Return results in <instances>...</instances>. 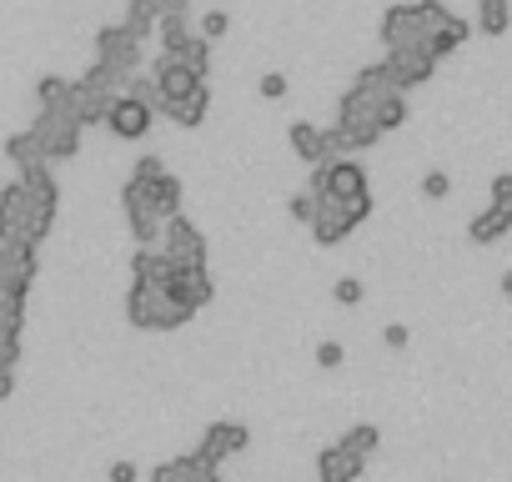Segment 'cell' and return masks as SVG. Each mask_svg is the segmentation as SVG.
I'll return each instance as SVG.
<instances>
[{
  "label": "cell",
  "mask_w": 512,
  "mask_h": 482,
  "mask_svg": "<svg viewBox=\"0 0 512 482\" xmlns=\"http://www.w3.org/2000/svg\"><path fill=\"white\" fill-rule=\"evenodd\" d=\"M146 482H181V467H176V457H166V462H156V467L146 472Z\"/></svg>",
  "instance_id": "obj_42"
},
{
  "label": "cell",
  "mask_w": 512,
  "mask_h": 482,
  "mask_svg": "<svg viewBox=\"0 0 512 482\" xmlns=\"http://www.w3.org/2000/svg\"><path fill=\"white\" fill-rule=\"evenodd\" d=\"M312 241L317 247H342V241L357 231V221L347 216V201L342 196H317V211H312Z\"/></svg>",
  "instance_id": "obj_8"
},
{
  "label": "cell",
  "mask_w": 512,
  "mask_h": 482,
  "mask_svg": "<svg viewBox=\"0 0 512 482\" xmlns=\"http://www.w3.org/2000/svg\"><path fill=\"white\" fill-rule=\"evenodd\" d=\"M111 101H116L111 91H91V86H81V81H76V111H71V116H76V126H81V131H86V126H101V121H106V111H111Z\"/></svg>",
  "instance_id": "obj_21"
},
{
  "label": "cell",
  "mask_w": 512,
  "mask_h": 482,
  "mask_svg": "<svg viewBox=\"0 0 512 482\" xmlns=\"http://www.w3.org/2000/svg\"><path fill=\"white\" fill-rule=\"evenodd\" d=\"M467 36H472V21H462V16H447L432 36H427V51L442 61V56H452V51H462L467 46Z\"/></svg>",
  "instance_id": "obj_20"
},
{
  "label": "cell",
  "mask_w": 512,
  "mask_h": 482,
  "mask_svg": "<svg viewBox=\"0 0 512 482\" xmlns=\"http://www.w3.org/2000/svg\"><path fill=\"white\" fill-rule=\"evenodd\" d=\"M151 81L161 86V101H176V96H186L201 76L191 71V66H181V56H171V51H156V61H151Z\"/></svg>",
  "instance_id": "obj_12"
},
{
  "label": "cell",
  "mask_w": 512,
  "mask_h": 482,
  "mask_svg": "<svg viewBox=\"0 0 512 482\" xmlns=\"http://www.w3.org/2000/svg\"><path fill=\"white\" fill-rule=\"evenodd\" d=\"M367 186V166L347 161V156H327V196H362Z\"/></svg>",
  "instance_id": "obj_14"
},
{
  "label": "cell",
  "mask_w": 512,
  "mask_h": 482,
  "mask_svg": "<svg viewBox=\"0 0 512 482\" xmlns=\"http://www.w3.org/2000/svg\"><path fill=\"white\" fill-rule=\"evenodd\" d=\"M96 61H106V66H116V71H141V61H146V41H136L131 31H126V21H116V26H101L96 31Z\"/></svg>",
  "instance_id": "obj_5"
},
{
  "label": "cell",
  "mask_w": 512,
  "mask_h": 482,
  "mask_svg": "<svg viewBox=\"0 0 512 482\" xmlns=\"http://www.w3.org/2000/svg\"><path fill=\"white\" fill-rule=\"evenodd\" d=\"M377 36H382V46H387V51H402V46H427V26H422L417 0H397V6H387V11H382Z\"/></svg>",
  "instance_id": "obj_4"
},
{
  "label": "cell",
  "mask_w": 512,
  "mask_h": 482,
  "mask_svg": "<svg viewBox=\"0 0 512 482\" xmlns=\"http://www.w3.org/2000/svg\"><path fill=\"white\" fill-rule=\"evenodd\" d=\"M186 36H191V21H186V11H161V21H156V36H151V41H156V51H171V56H176Z\"/></svg>",
  "instance_id": "obj_23"
},
{
  "label": "cell",
  "mask_w": 512,
  "mask_h": 482,
  "mask_svg": "<svg viewBox=\"0 0 512 482\" xmlns=\"http://www.w3.org/2000/svg\"><path fill=\"white\" fill-rule=\"evenodd\" d=\"M161 116H166V121H176L181 131H196V126L211 116V86H206V81H196L186 96H176V101H161Z\"/></svg>",
  "instance_id": "obj_11"
},
{
  "label": "cell",
  "mask_w": 512,
  "mask_h": 482,
  "mask_svg": "<svg viewBox=\"0 0 512 482\" xmlns=\"http://www.w3.org/2000/svg\"><path fill=\"white\" fill-rule=\"evenodd\" d=\"M26 236V191L21 181L0 186V241H21Z\"/></svg>",
  "instance_id": "obj_15"
},
{
  "label": "cell",
  "mask_w": 512,
  "mask_h": 482,
  "mask_svg": "<svg viewBox=\"0 0 512 482\" xmlns=\"http://www.w3.org/2000/svg\"><path fill=\"white\" fill-rule=\"evenodd\" d=\"M287 211H292V221H312L317 196H312V191H297V196H287Z\"/></svg>",
  "instance_id": "obj_38"
},
{
  "label": "cell",
  "mask_w": 512,
  "mask_h": 482,
  "mask_svg": "<svg viewBox=\"0 0 512 482\" xmlns=\"http://www.w3.org/2000/svg\"><path fill=\"white\" fill-rule=\"evenodd\" d=\"M146 201H151V211H156L161 221H166V216H176V211H181V201H186L181 176H171V171L151 176V181H146Z\"/></svg>",
  "instance_id": "obj_17"
},
{
  "label": "cell",
  "mask_w": 512,
  "mask_h": 482,
  "mask_svg": "<svg viewBox=\"0 0 512 482\" xmlns=\"http://www.w3.org/2000/svg\"><path fill=\"white\" fill-rule=\"evenodd\" d=\"M136 477H141V467L126 462V457H116V462L106 467V482H136Z\"/></svg>",
  "instance_id": "obj_41"
},
{
  "label": "cell",
  "mask_w": 512,
  "mask_h": 482,
  "mask_svg": "<svg viewBox=\"0 0 512 482\" xmlns=\"http://www.w3.org/2000/svg\"><path fill=\"white\" fill-rule=\"evenodd\" d=\"M256 91H262V96H267V101H282V96H287V91H292V81H287V76H282V71H267V76H262V81H256Z\"/></svg>",
  "instance_id": "obj_36"
},
{
  "label": "cell",
  "mask_w": 512,
  "mask_h": 482,
  "mask_svg": "<svg viewBox=\"0 0 512 482\" xmlns=\"http://www.w3.org/2000/svg\"><path fill=\"white\" fill-rule=\"evenodd\" d=\"M362 472H367V457L347 452L342 442L317 452V482H362Z\"/></svg>",
  "instance_id": "obj_13"
},
{
  "label": "cell",
  "mask_w": 512,
  "mask_h": 482,
  "mask_svg": "<svg viewBox=\"0 0 512 482\" xmlns=\"http://www.w3.org/2000/svg\"><path fill=\"white\" fill-rule=\"evenodd\" d=\"M176 56H181V66H191L201 81H211V41H206L196 26H191V36L181 41V51H176Z\"/></svg>",
  "instance_id": "obj_26"
},
{
  "label": "cell",
  "mask_w": 512,
  "mask_h": 482,
  "mask_svg": "<svg viewBox=\"0 0 512 482\" xmlns=\"http://www.w3.org/2000/svg\"><path fill=\"white\" fill-rule=\"evenodd\" d=\"M287 146L297 151V161H322V156H332V146H327V131L317 126V121H292L287 126Z\"/></svg>",
  "instance_id": "obj_16"
},
{
  "label": "cell",
  "mask_w": 512,
  "mask_h": 482,
  "mask_svg": "<svg viewBox=\"0 0 512 482\" xmlns=\"http://www.w3.org/2000/svg\"><path fill=\"white\" fill-rule=\"evenodd\" d=\"M161 11H191V0H161Z\"/></svg>",
  "instance_id": "obj_46"
},
{
  "label": "cell",
  "mask_w": 512,
  "mask_h": 482,
  "mask_svg": "<svg viewBox=\"0 0 512 482\" xmlns=\"http://www.w3.org/2000/svg\"><path fill=\"white\" fill-rule=\"evenodd\" d=\"M372 116H377L382 136H387V131H402V126H407V91H382L377 106H372Z\"/></svg>",
  "instance_id": "obj_25"
},
{
  "label": "cell",
  "mask_w": 512,
  "mask_h": 482,
  "mask_svg": "<svg viewBox=\"0 0 512 482\" xmlns=\"http://www.w3.org/2000/svg\"><path fill=\"white\" fill-rule=\"evenodd\" d=\"M387 76H392V86L397 91H417V86H427L432 76H437V56L427 51V46H402V51H387Z\"/></svg>",
  "instance_id": "obj_6"
},
{
  "label": "cell",
  "mask_w": 512,
  "mask_h": 482,
  "mask_svg": "<svg viewBox=\"0 0 512 482\" xmlns=\"http://www.w3.org/2000/svg\"><path fill=\"white\" fill-rule=\"evenodd\" d=\"M337 442H342L347 452H357V457H372V452L382 447V427H377V422H352Z\"/></svg>",
  "instance_id": "obj_27"
},
{
  "label": "cell",
  "mask_w": 512,
  "mask_h": 482,
  "mask_svg": "<svg viewBox=\"0 0 512 482\" xmlns=\"http://www.w3.org/2000/svg\"><path fill=\"white\" fill-rule=\"evenodd\" d=\"M126 226H131V236L141 241V247H156V241H161V216H156L151 206H136V211H126Z\"/></svg>",
  "instance_id": "obj_29"
},
{
  "label": "cell",
  "mask_w": 512,
  "mask_h": 482,
  "mask_svg": "<svg viewBox=\"0 0 512 482\" xmlns=\"http://www.w3.org/2000/svg\"><path fill=\"white\" fill-rule=\"evenodd\" d=\"M507 231H512V211H502L492 201H487V211H477L467 221V241H477V247H492V241H502Z\"/></svg>",
  "instance_id": "obj_19"
},
{
  "label": "cell",
  "mask_w": 512,
  "mask_h": 482,
  "mask_svg": "<svg viewBox=\"0 0 512 482\" xmlns=\"http://www.w3.org/2000/svg\"><path fill=\"white\" fill-rule=\"evenodd\" d=\"M126 322L136 332H181L191 322V312L166 292V287H146V282H131L126 292Z\"/></svg>",
  "instance_id": "obj_1"
},
{
  "label": "cell",
  "mask_w": 512,
  "mask_h": 482,
  "mask_svg": "<svg viewBox=\"0 0 512 482\" xmlns=\"http://www.w3.org/2000/svg\"><path fill=\"white\" fill-rule=\"evenodd\" d=\"M251 447V427L246 422H211L206 432H201V442H196V452L211 462V467H221L226 457H241Z\"/></svg>",
  "instance_id": "obj_9"
},
{
  "label": "cell",
  "mask_w": 512,
  "mask_h": 482,
  "mask_svg": "<svg viewBox=\"0 0 512 482\" xmlns=\"http://www.w3.org/2000/svg\"><path fill=\"white\" fill-rule=\"evenodd\" d=\"M6 161L21 171V166H36V161H46V151H41V141H36L31 131H16V136H6Z\"/></svg>",
  "instance_id": "obj_28"
},
{
  "label": "cell",
  "mask_w": 512,
  "mask_h": 482,
  "mask_svg": "<svg viewBox=\"0 0 512 482\" xmlns=\"http://www.w3.org/2000/svg\"><path fill=\"white\" fill-rule=\"evenodd\" d=\"M196 31H201L206 41H221V36L231 31V16H226V11H206V16L196 21Z\"/></svg>",
  "instance_id": "obj_34"
},
{
  "label": "cell",
  "mask_w": 512,
  "mask_h": 482,
  "mask_svg": "<svg viewBox=\"0 0 512 482\" xmlns=\"http://www.w3.org/2000/svg\"><path fill=\"white\" fill-rule=\"evenodd\" d=\"M502 297H507V302H512V272H507V277H502Z\"/></svg>",
  "instance_id": "obj_47"
},
{
  "label": "cell",
  "mask_w": 512,
  "mask_h": 482,
  "mask_svg": "<svg viewBox=\"0 0 512 482\" xmlns=\"http://www.w3.org/2000/svg\"><path fill=\"white\" fill-rule=\"evenodd\" d=\"M342 362H347V347L342 342H317V367L322 372H337Z\"/></svg>",
  "instance_id": "obj_35"
},
{
  "label": "cell",
  "mask_w": 512,
  "mask_h": 482,
  "mask_svg": "<svg viewBox=\"0 0 512 482\" xmlns=\"http://www.w3.org/2000/svg\"><path fill=\"white\" fill-rule=\"evenodd\" d=\"M171 257L161 252V247H136V257H131V282H146V287H166L171 282Z\"/></svg>",
  "instance_id": "obj_18"
},
{
  "label": "cell",
  "mask_w": 512,
  "mask_h": 482,
  "mask_svg": "<svg viewBox=\"0 0 512 482\" xmlns=\"http://www.w3.org/2000/svg\"><path fill=\"white\" fill-rule=\"evenodd\" d=\"M492 206L512 211V171H497V176H492Z\"/></svg>",
  "instance_id": "obj_39"
},
{
  "label": "cell",
  "mask_w": 512,
  "mask_h": 482,
  "mask_svg": "<svg viewBox=\"0 0 512 482\" xmlns=\"http://www.w3.org/2000/svg\"><path fill=\"white\" fill-rule=\"evenodd\" d=\"M36 141H41V151H46V161H71L76 151H81V126L66 116V111H51V106H41L36 111V121L26 126Z\"/></svg>",
  "instance_id": "obj_3"
},
{
  "label": "cell",
  "mask_w": 512,
  "mask_h": 482,
  "mask_svg": "<svg viewBox=\"0 0 512 482\" xmlns=\"http://www.w3.org/2000/svg\"><path fill=\"white\" fill-rule=\"evenodd\" d=\"M16 397V367H0V402Z\"/></svg>",
  "instance_id": "obj_44"
},
{
  "label": "cell",
  "mask_w": 512,
  "mask_h": 482,
  "mask_svg": "<svg viewBox=\"0 0 512 482\" xmlns=\"http://www.w3.org/2000/svg\"><path fill=\"white\" fill-rule=\"evenodd\" d=\"M507 26H512V0H477V31L482 36H507Z\"/></svg>",
  "instance_id": "obj_24"
},
{
  "label": "cell",
  "mask_w": 512,
  "mask_h": 482,
  "mask_svg": "<svg viewBox=\"0 0 512 482\" xmlns=\"http://www.w3.org/2000/svg\"><path fill=\"white\" fill-rule=\"evenodd\" d=\"M121 91H126V96H136V101H141V106H151V111H156V116H161V86H156V81H151V71H146V76H141V71H131V76H126V86H121Z\"/></svg>",
  "instance_id": "obj_32"
},
{
  "label": "cell",
  "mask_w": 512,
  "mask_h": 482,
  "mask_svg": "<svg viewBox=\"0 0 512 482\" xmlns=\"http://www.w3.org/2000/svg\"><path fill=\"white\" fill-rule=\"evenodd\" d=\"M332 297H337V307H362V297H367V287H362L357 277H337V287H332Z\"/></svg>",
  "instance_id": "obj_33"
},
{
  "label": "cell",
  "mask_w": 512,
  "mask_h": 482,
  "mask_svg": "<svg viewBox=\"0 0 512 482\" xmlns=\"http://www.w3.org/2000/svg\"><path fill=\"white\" fill-rule=\"evenodd\" d=\"M161 171H166V161H161L156 151H141V156H136V171H131V176H141V181H151V176H161Z\"/></svg>",
  "instance_id": "obj_40"
},
{
  "label": "cell",
  "mask_w": 512,
  "mask_h": 482,
  "mask_svg": "<svg viewBox=\"0 0 512 482\" xmlns=\"http://www.w3.org/2000/svg\"><path fill=\"white\" fill-rule=\"evenodd\" d=\"M176 467H181V482H221V467H211L196 447H191V452H181V457H176Z\"/></svg>",
  "instance_id": "obj_31"
},
{
  "label": "cell",
  "mask_w": 512,
  "mask_h": 482,
  "mask_svg": "<svg viewBox=\"0 0 512 482\" xmlns=\"http://www.w3.org/2000/svg\"><path fill=\"white\" fill-rule=\"evenodd\" d=\"M447 191H452V176H447V171H427V176H422V196H427V201H442Z\"/></svg>",
  "instance_id": "obj_37"
},
{
  "label": "cell",
  "mask_w": 512,
  "mask_h": 482,
  "mask_svg": "<svg viewBox=\"0 0 512 482\" xmlns=\"http://www.w3.org/2000/svg\"><path fill=\"white\" fill-rule=\"evenodd\" d=\"M11 277H16V267H11V247H6V241H0V287H6ZM21 282H26V277H21Z\"/></svg>",
  "instance_id": "obj_45"
},
{
  "label": "cell",
  "mask_w": 512,
  "mask_h": 482,
  "mask_svg": "<svg viewBox=\"0 0 512 482\" xmlns=\"http://www.w3.org/2000/svg\"><path fill=\"white\" fill-rule=\"evenodd\" d=\"M81 86H91V91H111V96H121V86H126V71H116V66H106V61H96L86 76H76Z\"/></svg>",
  "instance_id": "obj_30"
},
{
  "label": "cell",
  "mask_w": 512,
  "mask_h": 482,
  "mask_svg": "<svg viewBox=\"0 0 512 482\" xmlns=\"http://www.w3.org/2000/svg\"><path fill=\"white\" fill-rule=\"evenodd\" d=\"M36 101L71 116V111H76V81H66V76H41V81H36ZM71 121H76V116H71Z\"/></svg>",
  "instance_id": "obj_22"
},
{
  "label": "cell",
  "mask_w": 512,
  "mask_h": 482,
  "mask_svg": "<svg viewBox=\"0 0 512 482\" xmlns=\"http://www.w3.org/2000/svg\"><path fill=\"white\" fill-rule=\"evenodd\" d=\"M382 342H387V347H392V352H402V347H407V342H412V332H407V327H402V322H392V327H387V332H382Z\"/></svg>",
  "instance_id": "obj_43"
},
{
  "label": "cell",
  "mask_w": 512,
  "mask_h": 482,
  "mask_svg": "<svg viewBox=\"0 0 512 482\" xmlns=\"http://www.w3.org/2000/svg\"><path fill=\"white\" fill-rule=\"evenodd\" d=\"M156 247L171 257V267H206V257H211L206 231L191 216H181V211L161 221V241H156Z\"/></svg>",
  "instance_id": "obj_2"
},
{
  "label": "cell",
  "mask_w": 512,
  "mask_h": 482,
  "mask_svg": "<svg viewBox=\"0 0 512 482\" xmlns=\"http://www.w3.org/2000/svg\"><path fill=\"white\" fill-rule=\"evenodd\" d=\"M166 292L196 317V312H206L211 302H216V282H211V272L206 267H176L171 272V282H166Z\"/></svg>",
  "instance_id": "obj_10"
},
{
  "label": "cell",
  "mask_w": 512,
  "mask_h": 482,
  "mask_svg": "<svg viewBox=\"0 0 512 482\" xmlns=\"http://www.w3.org/2000/svg\"><path fill=\"white\" fill-rule=\"evenodd\" d=\"M101 126H106L116 141H146V136H151V126H156V111L121 91V96L111 101V111H106V121H101Z\"/></svg>",
  "instance_id": "obj_7"
}]
</instances>
